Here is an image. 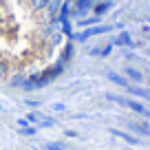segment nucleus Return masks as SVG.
I'll list each match as a JSON object with an SVG mask.
<instances>
[]
</instances>
